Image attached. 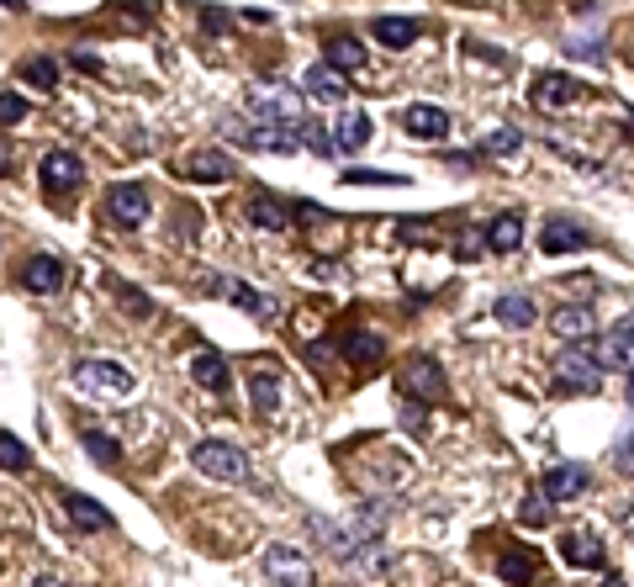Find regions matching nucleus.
Returning <instances> with one entry per match:
<instances>
[{
	"label": "nucleus",
	"instance_id": "obj_1",
	"mask_svg": "<svg viewBox=\"0 0 634 587\" xmlns=\"http://www.w3.org/2000/svg\"><path fill=\"white\" fill-rule=\"evenodd\" d=\"M191 466L201 476H212V482H249V455L228 445V439H201L191 450Z\"/></svg>",
	"mask_w": 634,
	"mask_h": 587
},
{
	"label": "nucleus",
	"instance_id": "obj_2",
	"mask_svg": "<svg viewBox=\"0 0 634 587\" xmlns=\"http://www.w3.org/2000/svg\"><path fill=\"white\" fill-rule=\"evenodd\" d=\"M598 371H603V360H598V350H587L582 339L555 360V381L571 387V392H598Z\"/></svg>",
	"mask_w": 634,
	"mask_h": 587
},
{
	"label": "nucleus",
	"instance_id": "obj_3",
	"mask_svg": "<svg viewBox=\"0 0 634 587\" xmlns=\"http://www.w3.org/2000/svg\"><path fill=\"white\" fill-rule=\"evenodd\" d=\"M249 106H254L265 122H281V127L307 122V117H302V101H296V90L281 85V80H275V85H254V90H249Z\"/></svg>",
	"mask_w": 634,
	"mask_h": 587
},
{
	"label": "nucleus",
	"instance_id": "obj_4",
	"mask_svg": "<svg viewBox=\"0 0 634 587\" xmlns=\"http://www.w3.org/2000/svg\"><path fill=\"white\" fill-rule=\"evenodd\" d=\"M74 387L90 392V397H127L133 392V376L122 371V365H111V360H80L74 365Z\"/></svg>",
	"mask_w": 634,
	"mask_h": 587
},
{
	"label": "nucleus",
	"instance_id": "obj_5",
	"mask_svg": "<svg viewBox=\"0 0 634 587\" xmlns=\"http://www.w3.org/2000/svg\"><path fill=\"white\" fill-rule=\"evenodd\" d=\"M101 212L117 228H138L143 217H148V186H138V180H117V186H106Z\"/></svg>",
	"mask_w": 634,
	"mask_h": 587
},
{
	"label": "nucleus",
	"instance_id": "obj_6",
	"mask_svg": "<svg viewBox=\"0 0 634 587\" xmlns=\"http://www.w3.org/2000/svg\"><path fill=\"white\" fill-rule=\"evenodd\" d=\"M228 133L244 143V149H259V154H296V149H302V133H291V127H275V122H265V127L228 122Z\"/></svg>",
	"mask_w": 634,
	"mask_h": 587
},
{
	"label": "nucleus",
	"instance_id": "obj_7",
	"mask_svg": "<svg viewBox=\"0 0 634 587\" xmlns=\"http://www.w3.org/2000/svg\"><path fill=\"white\" fill-rule=\"evenodd\" d=\"M265 572L275 587H312V561L296 545H275L265 556Z\"/></svg>",
	"mask_w": 634,
	"mask_h": 587
},
{
	"label": "nucleus",
	"instance_id": "obj_8",
	"mask_svg": "<svg viewBox=\"0 0 634 587\" xmlns=\"http://www.w3.org/2000/svg\"><path fill=\"white\" fill-rule=\"evenodd\" d=\"M180 175L196 180V186H222V180H233V159L217 154V149H196L180 159Z\"/></svg>",
	"mask_w": 634,
	"mask_h": 587
},
{
	"label": "nucleus",
	"instance_id": "obj_9",
	"mask_svg": "<svg viewBox=\"0 0 634 587\" xmlns=\"http://www.w3.org/2000/svg\"><path fill=\"white\" fill-rule=\"evenodd\" d=\"M561 561L576 566V572H603L608 566V550L598 535H582V529H571V535L561 540Z\"/></svg>",
	"mask_w": 634,
	"mask_h": 587
},
{
	"label": "nucleus",
	"instance_id": "obj_10",
	"mask_svg": "<svg viewBox=\"0 0 634 587\" xmlns=\"http://www.w3.org/2000/svg\"><path fill=\"white\" fill-rule=\"evenodd\" d=\"M529 96H534V106H545V112H566V106L582 101V85H576L571 75H539L529 85Z\"/></svg>",
	"mask_w": 634,
	"mask_h": 587
},
{
	"label": "nucleus",
	"instance_id": "obj_11",
	"mask_svg": "<svg viewBox=\"0 0 634 587\" xmlns=\"http://www.w3.org/2000/svg\"><path fill=\"white\" fill-rule=\"evenodd\" d=\"M344 524H349V535H354V540H360V545L370 550V545H376V540L386 535V524H391V503L370 498V503H360V508H354Z\"/></svg>",
	"mask_w": 634,
	"mask_h": 587
},
{
	"label": "nucleus",
	"instance_id": "obj_12",
	"mask_svg": "<svg viewBox=\"0 0 634 587\" xmlns=\"http://www.w3.org/2000/svg\"><path fill=\"white\" fill-rule=\"evenodd\" d=\"M85 180V164L74 159V154H64V149H53L48 159H43V191L48 196H69L74 186Z\"/></svg>",
	"mask_w": 634,
	"mask_h": 587
},
{
	"label": "nucleus",
	"instance_id": "obj_13",
	"mask_svg": "<svg viewBox=\"0 0 634 587\" xmlns=\"http://www.w3.org/2000/svg\"><path fill=\"white\" fill-rule=\"evenodd\" d=\"M402 392L418 397V402H439V397H444V371H439V360L418 355L413 365H407V376H402Z\"/></svg>",
	"mask_w": 634,
	"mask_h": 587
},
{
	"label": "nucleus",
	"instance_id": "obj_14",
	"mask_svg": "<svg viewBox=\"0 0 634 587\" xmlns=\"http://www.w3.org/2000/svg\"><path fill=\"white\" fill-rule=\"evenodd\" d=\"M307 529H312V540L323 545L333 561H344V566H349V561H354V556H360V550H365L360 540L349 535V524H333V519H307Z\"/></svg>",
	"mask_w": 634,
	"mask_h": 587
},
{
	"label": "nucleus",
	"instance_id": "obj_15",
	"mask_svg": "<svg viewBox=\"0 0 634 587\" xmlns=\"http://www.w3.org/2000/svg\"><path fill=\"white\" fill-rule=\"evenodd\" d=\"M64 260H53V254H32L22 265V286L37 291V297H53V291H64Z\"/></svg>",
	"mask_w": 634,
	"mask_h": 587
},
{
	"label": "nucleus",
	"instance_id": "obj_16",
	"mask_svg": "<svg viewBox=\"0 0 634 587\" xmlns=\"http://www.w3.org/2000/svg\"><path fill=\"white\" fill-rule=\"evenodd\" d=\"M339 350L349 355V365H360V371H376V365L386 360V339L370 334V328H349V334L339 339Z\"/></svg>",
	"mask_w": 634,
	"mask_h": 587
},
{
	"label": "nucleus",
	"instance_id": "obj_17",
	"mask_svg": "<svg viewBox=\"0 0 634 587\" xmlns=\"http://www.w3.org/2000/svg\"><path fill=\"white\" fill-rule=\"evenodd\" d=\"M302 90H307L312 101H333V106H339V101L349 96V80H344V69H333V64L323 59V64H312L307 75H302Z\"/></svg>",
	"mask_w": 634,
	"mask_h": 587
},
{
	"label": "nucleus",
	"instance_id": "obj_18",
	"mask_svg": "<svg viewBox=\"0 0 634 587\" xmlns=\"http://www.w3.org/2000/svg\"><path fill=\"white\" fill-rule=\"evenodd\" d=\"M598 360H603V371H629L634 376V323L629 318L598 344Z\"/></svg>",
	"mask_w": 634,
	"mask_h": 587
},
{
	"label": "nucleus",
	"instance_id": "obj_19",
	"mask_svg": "<svg viewBox=\"0 0 634 587\" xmlns=\"http://www.w3.org/2000/svg\"><path fill=\"white\" fill-rule=\"evenodd\" d=\"M539 249L545 254H571V249H587V228L571 223V217H545V233H539Z\"/></svg>",
	"mask_w": 634,
	"mask_h": 587
},
{
	"label": "nucleus",
	"instance_id": "obj_20",
	"mask_svg": "<svg viewBox=\"0 0 634 587\" xmlns=\"http://www.w3.org/2000/svg\"><path fill=\"white\" fill-rule=\"evenodd\" d=\"M402 127H407V138L434 143V138L450 133V112H439V106H407V112H402Z\"/></svg>",
	"mask_w": 634,
	"mask_h": 587
},
{
	"label": "nucleus",
	"instance_id": "obj_21",
	"mask_svg": "<svg viewBox=\"0 0 634 587\" xmlns=\"http://www.w3.org/2000/svg\"><path fill=\"white\" fill-rule=\"evenodd\" d=\"M64 519L74 524V529H85V535H96V529H106L111 524V513L96 503V498H85V492H64Z\"/></svg>",
	"mask_w": 634,
	"mask_h": 587
},
{
	"label": "nucleus",
	"instance_id": "obj_22",
	"mask_svg": "<svg viewBox=\"0 0 634 587\" xmlns=\"http://www.w3.org/2000/svg\"><path fill=\"white\" fill-rule=\"evenodd\" d=\"M291 217H296V207H291V201H281V196H270V191H259V196L249 201V223H254V228L286 233V228H291Z\"/></svg>",
	"mask_w": 634,
	"mask_h": 587
},
{
	"label": "nucleus",
	"instance_id": "obj_23",
	"mask_svg": "<svg viewBox=\"0 0 634 587\" xmlns=\"http://www.w3.org/2000/svg\"><path fill=\"white\" fill-rule=\"evenodd\" d=\"M550 328H555V334H561V339H592V328H598V318H592V307L587 302H566V307H555V313H550Z\"/></svg>",
	"mask_w": 634,
	"mask_h": 587
},
{
	"label": "nucleus",
	"instance_id": "obj_24",
	"mask_svg": "<svg viewBox=\"0 0 634 587\" xmlns=\"http://www.w3.org/2000/svg\"><path fill=\"white\" fill-rule=\"evenodd\" d=\"M545 492H550V503L582 498V492H587V466H550L545 471Z\"/></svg>",
	"mask_w": 634,
	"mask_h": 587
},
{
	"label": "nucleus",
	"instance_id": "obj_25",
	"mask_svg": "<svg viewBox=\"0 0 634 587\" xmlns=\"http://www.w3.org/2000/svg\"><path fill=\"white\" fill-rule=\"evenodd\" d=\"M418 22L413 16H376V22H370V38L376 43H386V48H407V43H418Z\"/></svg>",
	"mask_w": 634,
	"mask_h": 587
},
{
	"label": "nucleus",
	"instance_id": "obj_26",
	"mask_svg": "<svg viewBox=\"0 0 634 587\" xmlns=\"http://www.w3.org/2000/svg\"><path fill=\"white\" fill-rule=\"evenodd\" d=\"M487 244H492V254H513L518 244H524V217H518V212H497L487 223Z\"/></svg>",
	"mask_w": 634,
	"mask_h": 587
},
{
	"label": "nucleus",
	"instance_id": "obj_27",
	"mask_svg": "<svg viewBox=\"0 0 634 587\" xmlns=\"http://www.w3.org/2000/svg\"><path fill=\"white\" fill-rule=\"evenodd\" d=\"M191 381H201V387H207V392H222V387H228V360H222L217 350H196L191 355Z\"/></svg>",
	"mask_w": 634,
	"mask_h": 587
},
{
	"label": "nucleus",
	"instance_id": "obj_28",
	"mask_svg": "<svg viewBox=\"0 0 634 587\" xmlns=\"http://www.w3.org/2000/svg\"><path fill=\"white\" fill-rule=\"evenodd\" d=\"M492 313H497V323H508V328H529L539 318V307H534V297H524V291H508V297L492 302Z\"/></svg>",
	"mask_w": 634,
	"mask_h": 587
},
{
	"label": "nucleus",
	"instance_id": "obj_29",
	"mask_svg": "<svg viewBox=\"0 0 634 587\" xmlns=\"http://www.w3.org/2000/svg\"><path fill=\"white\" fill-rule=\"evenodd\" d=\"M370 133H376V122H370L365 112H349V117L339 122V133H333V143H339L344 154H360L365 143H370Z\"/></svg>",
	"mask_w": 634,
	"mask_h": 587
},
{
	"label": "nucleus",
	"instance_id": "obj_30",
	"mask_svg": "<svg viewBox=\"0 0 634 587\" xmlns=\"http://www.w3.org/2000/svg\"><path fill=\"white\" fill-rule=\"evenodd\" d=\"M249 397H254V413H259V418H270L275 408H281V376L254 371V376H249Z\"/></svg>",
	"mask_w": 634,
	"mask_h": 587
},
{
	"label": "nucleus",
	"instance_id": "obj_31",
	"mask_svg": "<svg viewBox=\"0 0 634 587\" xmlns=\"http://www.w3.org/2000/svg\"><path fill=\"white\" fill-rule=\"evenodd\" d=\"M222 297L233 307H244V313H254V318H275V302H265L249 281H222Z\"/></svg>",
	"mask_w": 634,
	"mask_h": 587
},
{
	"label": "nucleus",
	"instance_id": "obj_32",
	"mask_svg": "<svg viewBox=\"0 0 634 587\" xmlns=\"http://www.w3.org/2000/svg\"><path fill=\"white\" fill-rule=\"evenodd\" d=\"M497 572H502V582H534V577H539V561L524 556V550H502V556H497Z\"/></svg>",
	"mask_w": 634,
	"mask_h": 587
},
{
	"label": "nucleus",
	"instance_id": "obj_33",
	"mask_svg": "<svg viewBox=\"0 0 634 587\" xmlns=\"http://www.w3.org/2000/svg\"><path fill=\"white\" fill-rule=\"evenodd\" d=\"M328 64H333V69H344V75L365 69V43H354V38H333V43H328Z\"/></svg>",
	"mask_w": 634,
	"mask_h": 587
},
{
	"label": "nucleus",
	"instance_id": "obj_34",
	"mask_svg": "<svg viewBox=\"0 0 634 587\" xmlns=\"http://www.w3.org/2000/svg\"><path fill=\"white\" fill-rule=\"evenodd\" d=\"M518 149H524V133H518V127H497V133L481 138V154H492V159H508Z\"/></svg>",
	"mask_w": 634,
	"mask_h": 587
},
{
	"label": "nucleus",
	"instance_id": "obj_35",
	"mask_svg": "<svg viewBox=\"0 0 634 587\" xmlns=\"http://www.w3.org/2000/svg\"><path fill=\"white\" fill-rule=\"evenodd\" d=\"M80 445L96 455L101 466H117V461H122V445H117L111 434H101V429H85V434H80Z\"/></svg>",
	"mask_w": 634,
	"mask_h": 587
},
{
	"label": "nucleus",
	"instance_id": "obj_36",
	"mask_svg": "<svg viewBox=\"0 0 634 587\" xmlns=\"http://www.w3.org/2000/svg\"><path fill=\"white\" fill-rule=\"evenodd\" d=\"M518 524H529V529H539V524H550V492L545 487H534L524 503H518Z\"/></svg>",
	"mask_w": 634,
	"mask_h": 587
},
{
	"label": "nucleus",
	"instance_id": "obj_37",
	"mask_svg": "<svg viewBox=\"0 0 634 587\" xmlns=\"http://www.w3.org/2000/svg\"><path fill=\"white\" fill-rule=\"evenodd\" d=\"M339 180H344V186H407V175H397V170H365V164H360V170H344Z\"/></svg>",
	"mask_w": 634,
	"mask_h": 587
},
{
	"label": "nucleus",
	"instance_id": "obj_38",
	"mask_svg": "<svg viewBox=\"0 0 634 587\" xmlns=\"http://www.w3.org/2000/svg\"><path fill=\"white\" fill-rule=\"evenodd\" d=\"M0 461H6V471H27V466H32V455H27V445H22V439H16L11 429H6V434H0Z\"/></svg>",
	"mask_w": 634,
	"mask_h": 587
},
{
	"label": "nucleus",
	"instance_id": "obj_39",
	"mask_svg": "<svg viewBox=\"0 0 634 587\" xmlns=\"http://www.w3.org/2000/svg\"><path fill=\"white\" fill-rule=\"evenodd\" d=\"M455 249H460V260H481V254L492 249V244H487V228H460Z\"/></svg>",
	"mask_w": 634,
	"mask_h": 587
},
{
	"label": "nucleus",
	"instance_id": "obj_40",
	"mask_svg": "<svg viewBox=\"0 0 634 587\" xmlns=\"http://www.w3.org/2000/svg\"><path fill=\"white\" fill-rule=\"evenodd\" d=\"M22 80L53 90V85H59V64H53V59H27V64H22Z\"/></svg>",
	"mask_w": 634,
	"mask_h": 587
},
{
	"label": "nucleus",
	"instance_id": "obj_41",
	"mask_svg": "<svg viewBox=\"0 0 634 587\" xmlns=\"http://www.w3.org/2000/svg\"><path fill=\"white\" fill-rule=\"evenodd\" d=\"M296 133H302V149H312V154H333L339 143H333L323 127H312V122H296Z\"/></svg>",
	"mask_w": 634,
	"mask_h": 587
},
{
	"label": "nucleus",
	"instance_id": "obj_42",
	"mask_svg": "<svg viewBox=\"0 0 634 587\" xmlns=\"http://www.w3.org/2000/svg\"><path fill=\"white\" fill-rule=\"evenodd\" d=\"M397 413H402V424H407V434H418V439H423V429H428V424H423V402L402 392V402H397Z\"/></svg>",
	"mask_w": 634,
	"mask_h": 587
},
{
	"label": "nucleus",
	"instance_id": "obj_43",
	"mask_svg": "<svg viewBox=\"0 0 634 587\" xmlns=\"http://www.w3.org/2000/svg\"><path fill=\"white\" fill-rule=\"evenodd\" d=\"M0 117H6V127H22V117H27V101L16 96V90H6V96H0Z\"/></svg>",
	"mask_w": 634,
	"mask_h": 587
},
{
	"label": "nucleus",
	"instance_id": "obj_44",
	"mask_svg": "<svg viewBox=\"0 0 634 587\" xmlns=\"http://www.w3.org/2000/svg\"><path fill=\"white\" fill-rule=\"evenodd\" d=\"M111 286L122 291V307H127V313H154V302H143V291H133L127 281H117V275H111Z\"/></svg>",
	"mask_w": 634,
	"mask_h": 587
},
{
	"label": "nucleus",
	"instance_id": "obj_45",
	"mask_svg": "<svg viewBox=\"0 0 634 587\" xmlns=\"http://www.w3.org/2000/svg\"><path fill=\"white\" fill-rule=\"evenodd\" d=\"M566 53H576V59H587V64H598L603 59V43L598 38H576V43H566Z\"/></svg>",
	"mask_w": 634,
	"mask_h": 587
},
{
	"label": "nucleus",
	"instance_id": "obj_46",
	"mask_svg": "<svg viewBox=\"0 0 634 587\" xmlns=\"http://www.w3.org/2000/svg\"><path fill=\"white\" fill-rule=\"evenodd\" d=\"M402 238H407V244H428L434 228H428V223H402Z\"/></svg>",
	"mask_w": 634,
	"mask_h": 587
},
{
	"label": "nucleus",
	"instance_id": "obj_47",
	"mask_svg": "<svg viewBox=\"0 0 634 587\" xmlns=\"http://www.w3.org/2000/svg\"><path fill=\"white\" fill-rule=\"evenodd\" d=\"M619 466H624V471L634 466V434H629V439H619Z\"/></svg>",
	"mask_w": 634,
	"mask_h": 587
},
{
	"label": "nucleus",
	"instance_id": "obj_48",
	"mask_svg": "<svg viewBox=\"0 0 634 587\" xmlns=\"http://www.w3.org/2000/svg\"><path fill=\"white\" fill-rule=\"evenodd\" d=\"M307 360H312V365H328V360H333V350H328V344H312Z\"/></svg>",
	"mask_w": 634,
	"mask_h": 587
},
{
	"label": "nucleus",
	"instance_id": "obj_49",
	"mask_svg": "<svg viewBox=\"0 0 634 587\" xmlns=\"http://www.w3.org/2000/svg\"><path fill=\"white\" fill-rule=\"evenodd\" d=\"M32 587H69V582H59V577H37Z\"/></svg>",
	"mask_w": 634,
	"mask_h": 587
},
{
	"label": "nucleus",
	"instance_id": "obj_50",
	"mask_svg": "<svg viewBox=\"0 0 634 587\" xmlns=\"http://www.w3.org/2000/svg\"><path fill=\"white\" fill-rule=\"evenodd\" d=\"M603 587H629V582H624V577H608V582H603Z\"/></svg>",
	"mask_w": 634,
	"mask_h": 587
},
{
	"label": "nucleus",
	"instance_id": "obj_51",
	"mask_svg": "<svg viewBox=\"0 0 634 587\" xmlns=\"http://www.w3.org/2000/svg\"><path fill=\"white\" fill-rule=\"evenodd\" d=\"M27 6V0H6V11H22Z\"/></svg>",
	"mask_w": 634,
	"mask_h": 587
},
{
	"label": "nucleus",
	"instance_id": "obj_52",
	"mask_svg": "<svg viewBox=\"0 0 634 587\" xmlns=\"http://www.w3.org/2000/svg\"><path fill=\"white\" fill-rule=\"evenodd\" d=\"M629 408H634V381H629Z\"/></svg>",
	"mask_w": 634,
	"mask_h": 587
},
{
	"label": "nucleus",
	"instance_id": "obj_53",
	"mask_svg": "<svg viewBox=\"0 0 634 587\" xmlns=\"http://www.w3.org/2000/svg\"><path fill=\"white\" fill-rule=\"evenodd\" d=\"M629 540H634V529H629Z\"/></svg>",
	"mask_w": 634,
	"mask_h": 587
},
{
	"label": "nucleus",
	"instance_id": "obj_54",
	"mask_svg": "<svg viewBox=\"0 0 634 587\" xmlns=\"http://www.w3.org/2000/svg\"><path fill=\"white\" fill-rule=\"evenodd\" d=\"M629 122H634V112H629Z\"/></svg>",
	"mask_w": 634,
	"mask_h": 587
},
{
	"label": "nucleus",
	"instance_id": "obj_55",
	"mask_svg": "<svg viewBox=\"0 0 634 587\" xmlns=\"http://www.w3.org/2000/svg\"><path fill=\"white\" fill-rule=\"evenodd\" d=\"M629 323H634V313H629Z\"/></svg>",
	"mask_w": 634,
	"mask_h": 587
}]
</instances>
